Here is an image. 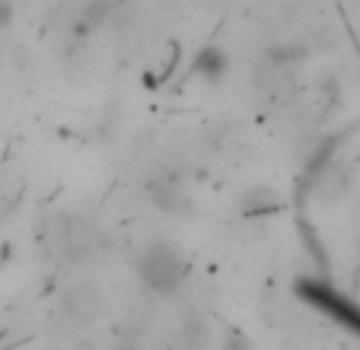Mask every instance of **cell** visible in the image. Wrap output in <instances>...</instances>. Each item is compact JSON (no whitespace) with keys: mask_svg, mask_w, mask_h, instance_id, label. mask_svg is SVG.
I'll return each instance as SVG.
<instances>
[{"mask_svg":"<svg viewBox=\"0 0 360 350\" xmlns=\"http://www.w3.org/2000/svg\"><path fill=\"white\" fill-rule=\"evenodd\" d=\"M141 283L153 293V297H176L179 290L188 283V261H185L182 249L166 239L150 242L147 249L137 255L134 261Z\"/></svg>","mask_w":360,"mask_h":350,"instance_id":"1","label":"cell"},{"mask_svg":"<svg viewBox=\"0 0 360 350\" xmlns=\"http://www.w3.org/2000/svg\"><path fill=\"white\" fill-rule=\"evenodd\" d=\"M293 290H297V297L303 299V303H309L313 309H319L322 316H328L332 322H338L341 328L360 335V306L351 303L345 293H338L332 283L316 280V277H300Z\"/></svg>","mask_w":360,"mask_h":350,"instance_id":"2","label":"cell"},{"mask_svg":"<svg viewBox=\"0 0 360 350\" xmlns=\"http://www.w3.org/2000/svg\"><path fill=\"white\" fill-rule=\"evenodd\" d=\"M61 309H64V316H70L77 325H89L105 312V299H102V293L93 283H77V287H70L68 293H64Z\"/></svg>","mask_w":360,"mask_h":350,"instance_id":"3","label":"cell"},{"mask_svg":"<svg viewBox=\"0 0 360 350\" xmlns=\"http://www.w3.org/2000/svg\"><path fill=\"white\" fill-rule=\"evenodd\" d=\"M176 350H211V322L201 312H185L172 331Z\"/></svg>","mask_w":360,"mask_h":350,"instance_id":"4","label":"cell"},{"mask_svg":"<svg viewBox=\"0 0 360 350\" xmlns=\"http://www.w3.org/2000/svg\"><path fill=\"white\" fill-rule=\"evenodd\" d=\"M150 195H153V204L163 210H169V214H179V210L185 207V191L179 188L176 182H166V179H160V182L150 185Z\"/></svg>","mask_w":360,"mask_h":350,"instance_id":"5","label":"cell"},{"mask_svg":"<svg viewBox=\"0 0 360 350\" xmlns=\"http://www.w3.org/2000/svg\"><path fill=\"white\" fill-rule=\"evenodd\" d=\"M239 207H243L245 214H268V210H278L281 207V197L274 195L271 188H265V185H262V188L245 191Z\"/></svg>","mask_w":360,"mask_h":350,"instance_id":"6","label":"cell"},{"mask_svg":"<svg viewBox=\"0 0 360 350\" xmlns=\"http://www.w3.org/2000/svg\"><path fill=\"white\" fill-rule=\"evenodd\" d=\"M226 67V58L217 51V48H207L201 54V61H198V70H204V77H220Z\"/></svg>","mask_w":360,"mask_h":350,"instance_id":"7","label":"cell"},{"mask_svg":"<svg viewBox=\"0 0 360 350\" xmlns=\"http://www.w3.org/2000/svg\"><path fill=\"white\" fill-rule=\"evenodd\" d=\"M10 261V245H0V268Z\"/></svg>","mask_w":360,"mask_h":350,"instance_id":"8","label":"cell"}]
</instances>
